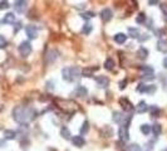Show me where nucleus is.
<instances>
[{
  "label": "nucleus",
  "mask_w": 167,
  "mask_h": 151,
  "mask_svg": "<svg viewBox=\"0 0 167 151\" xmlns=\"http://www.w3.org/2000/svg\"><path fill=\"white\" fill-rule=\"evenodd\" d=\"M38 116V112L33 108H27V107H22V106H16L13 110V119L14 121H16L20 125H25L29 121L34 120Z\"/></svg>",
  "instance_id": "nucleus-1"
},
{
  "label": "nucleus",
  "mask_w": 167,
  "mask_h": 151,
  "mask_svg": "<svg viewBox=\"0 0 167 151\" xmlns=\"http://www.w3.org/2000/svg\"><path fill=\"white\" fill-rule=\"evenodd\" d=\"M82 76L79 67H65L62 69V77L65 82H74Z\"/></svg>",
  "instance_id": "nucleus-2"
},
{
  "label": "nucleus",
  "mask_w": 167,
  "mask_h": 151,
  "mask_svg": "<svg viewBox=\"0 0 167 151\" xmlns=\"http://www.w3.org/2000/svg\"><path fill=\"white\" fill-rule=\"evenodd\" d=\"M18 50H19V54L23 57V58H27L28 55H30L33 48H31V44L29 42L24 41V42H22L19 44V47H18Z\"/></svg>",
  "instance_id": "nucleus-3"
},
{
  "label": "nucleus",
  "mask_w": 167,
  "mask_h": 151,
  "mask_svg": "<svg viewBox=\"0 0 167 151\" xmlns=\"http://www.w3.org/2000/svg\"><path fill=\"white\" fill-rule=\"evenodd\" d=\"M118 137L122 142H127L129 140V132H128V126L127 125H121L118 128Z\"/></svg>",
  "instance_id": "nucleus-4"
},
{
  "label": "nucleus",
  "mask_w": 167,
  "mask_h": 151,
  "mask_svg": "<svg viewBox=\"0 0 167 151\" xmlns=\"http://www.w3.org/2000/svg\"><path fill=\"white\" fill-rule=\"evenodd\" d=\"M157 87L155 84H150V86H147V84H140L137 87V91L141 92V93H147V94H153L156 92Z\"/></svg>",
  "instance_id": "nucleus-5"
},
{
  "label": "nucleus",
  "mask_w": 167,
  "mask_h": 151,
  "mask_svg": "<svg viewBox=\"0 0 167 151\" xmlns=\"http://www.w3.org/2000/svg\"><path fill=\"white\" fill-rule=\"evenodd\" d=\"M25 34L29 39H36V37H38V29H36V27L29 24L25 27Z\"/></svg>",
  "instance_id": "nucleus-6"
},
{
  "label": "nucleus",
  "mask_w": 167,
  "mask_h": 151,
  "mask_svg": "<svg viewBox=\"0 0 167 151\" xmlns=\"http://www.w3.org/2000/svg\"><path fill=\"white\" fill-rule=\"evenodd\" d=\"M96 84L98 88H107L109 86V78L106 77V76H98L96 77Z\"/></svg>",
  "instance_id": "nucleus-7"
},
{
  "label": "nucleus",
  "mask_w": 167,
  "mask_h": 151,
  "mask_svg": "<svg viewBox=\"0 0 167 151\" xmlns=\"http://www.w3.org/2000/svg\"><path fill=\"white\" fill-rule=\"evenodd\" d=\"M101 19H102V22H104V23H108V22H111V19L113 18V13H112V10H111L109 8H104V9H102V11H101Z\"/></svg>",
  "instance_id": "nucleus-8"
},
{
  "label": "nucleus",
  "mask_w": 167,
  "mask_h": 151,
  "mask_svg": "<svg viewBox=\"0 0 167 151\" xmlns=\"http://www.w3.org/2000/svg\"><path fill=\"white\" fill-rule=\"evenodd\" d=\"M58 50H55V49H50V50H48V53H47V55H45V62L48 63V64H50V63H54L55 61H57V58H58Z\"/></svg>",
  "instance_id": "nucleus-9"
},
{
  "label": "nucleus",
  "mask_w": 167,
  "mask_h": 151,
  "mask_svg": "<svg viewBox=\"0 0 167 151\" xmlns=\"http://www.w3.org/2000/svg\"><path fill=\"white\" fill-rule=\"evenodd\" d=\"M27 6H28V3L24 2V0H18V2L14 3V9L18 13H24L27 10Z\"/></svg>",
  "instance_id": "nucleus-10"
},
{
  "label": "nucleus",
  "mask_w": 167,
  "mask_h": 151,
  "mask_svg": "<svg viewBox=\"0 0 167 151\" xmlns=\"http://www.w3.org/2000/svg\"><path fill=\"white\" fill-rule=\"evenodd\" d=\"M72 144H73L74 146H77V147H83V146L86 145V140H84V137L81 136V135L73 136V137H72Z\"/></svg>",
  "instance_id": "nucleus-11"
},
{
  "label": "nucleus",
  "mask_w": 167,
  "mask_h": 151,
  "mask_svg": "<svg viewBox=\"0 0 167 151\" xmlns=\"http://www.w3.org/2000/svg\"><path fill=\"white\" fill-rule=\"evenodd\" d=\"M148 54H150V52H148V49H147V48H144V47H141V48L137 50V57H138V58H140L141 61L147 59Z\"/></svg>",
  "instance_id": "nucleus-12"
},
{
  "label": "nucleus",
  "mask_w": 167,
  "mask_h": 151,
  "mask_svg": "<svg viewBox=\"0 0 167 151\" xmlns=\"http://www.w3.org/2000/svg\"><path fill=\"white\" fill-rule=\"evenodd\" d=\"M112 120H113V122H116V123H122V121L124 120V116H123V113L119 112V111H113V113H112Z\"/></svg>",
  "instance_id": "nucleus-13"
},
{
  "label": "nucleus",
  "mask_w": 167,
  "mask_h": 151,
  "mask_svg": "<svg viewBox=\"0 0 167 151\" xmlns=\"http://www.w3.org/2000/svg\"><path fill=\"white\" fill-rule=\"evenodd\" d=\"M156 48H157V50L161 52V53H167V41L160 39V41L157 42V44H156Z\"/></svg>",
  "instance_id": "nucleus-14"
},
{
  "label": "nucleus",
  "mask_w": 167,
  "mask_h": 151,
  "mask_svg": "<svg viewBox=\"0 0 167 151\" xmlns=\"http://www.w3.org/2000/svg\"><path fill=\"white\" fill-rule=\"evenodd\" d=\"M136 111H137V113H144L148 111V105L144 101H140L136 106Z\"/></svg>",
  "instance_id": "nucleus-15"
},
{
  "label": "nucleus",
  "mask_w": 167,
  "mask_h": 151,
  "mask_svg": "<svg viewBox=\"0 0 167 151\" xmlns=\"http://www.w3.org/2000/svg\"><path fill=\"white\" fill-rule=\"evenodd\" d=\"M119 105L122 106V108L123 110H126V111H131L133 107H132V103L131 102H129L126 97H122L121 100H119Z\"/></svg>",
  "instance_id": "nucleus-16"
},
{
  "label": "nucleus",
  "mask_w": 167,
  "mask_h": 151,
  "mask_svg": "<svg viewBox=\"0 0 167 151\" xmlns=\"http://www.w3.org/2000/svg\"><path fill=\"white\" fill-rule=\"evenodd\" d=\"M76 93H77V96L78 97H87V94H88V89L84 87V86H77L76 87Z\"/></svg>",
  "instance_id": "nucleus-17"
},
{
  "label": "nucleus",
  "mask_w": 167,
  "mask_h": 151,
  "mask_svg": "<svg viewBox=\"0 0 167 151\" xmlns=\"http://www.w3.org/2000/svg\"><path fill=\"white\" fill-rule=\"evenodd\" d=\"M3 23H5V24H14L15 23V15L13 13L5 14V16L3 19Z\"/></svg>",
  "instance_id": "nucleus-18"
},
{
  "label": "nucleus",
  "mask_w": 167,
  "mask_h": 151,
  "mask_svg": "<svg viewBox=\"0 0 167 151\" xmlns=\"http://www.w3.org/2000/svg\"><path fill=\"white\" fill-rule=\"evenodd\" d=\"M126 41H127V35L124 33H117L115 35V42L118 44H123Z\"/></svg>",
  "instance_id": "nucleus-19"
},
{
  "label": "nucleus",
  "mask_w": 167,
  "mask_h": 151,
  "mask_svg": "<svg viewBox=\"0 0 167 151\" xmlns=\"http://www.w3.org/2000/svg\"><path fill=\"white\" fill-rule=\"evenodd\" d=\"M151 132H152V134H153L156 137L160 136L161 132H162V126H161L160 123H155L153 126H151Z\"/></svg>",
  "instance_id": "nucleus-20"
},
{
  "label": "nucleus",
  "mask_w": 167,
  "mask_h": 151,
  "mask_svg": "<svg viewBox=\"0 0 167 151\" xmlns=\"http://www.w3.org/2000/svg\"><path fill=\"white\" fill-rule=\"evenodd\" d=\"M4 137H5V140H14L16 137V132L14 130H5Z\"/></svg>",
  "instance_id": "nucleus-21"
},
{
  "label": "nucleus",
  "mask_w": 167,
  "mask_h": 151,
  "mask_svg": "<svg viewBox=\"0 0 167 151\" xmlns=\"http://www.w3.org/2000/svg\"><path fill=\"white\" fill-rule=\"evenodd\" d=\"M115 66H116V63H115V61H113L112 58H107V59H106V62H104V68H106L107 71H112V69L115 68Z\"/></svg>",
  "instance_id": "nucleus-22"
},
{
  "label": "nucleus",
  "mask_w": 167,
  "mask_h": 151,
  "mask_svg": "<svg viewBox=\"0 0 167 151\" xmlns=\"http://www.w3.org/2000/svg\"><path fill=\"white\" fill-rule=\"evenodd\" d=\"M127 32H128V35L131 37V38H140V30L137 29V28H128L127 29Z\"/></svg>",
  "instance_id": "nucleus-23"
},
{
  "label": "nucleus",
  "mask_w": 167,
  "mask_h": 151,
  "mask_svg": "<svg viewBox=\"0 0 167 151\" xmlns=\"http://www.w3.org/2000/svg\"><path fill=\"white\" fill-rule=\"evenodd\" d=\"M141 132L143 135H146V136H148L151 134V125H148V123H143V125H141Z\"/></svg>",
  "instance_id": "nucleus-24"
},
{
  "label": "nucleus",
  "mask_w": 167,
  "mask_h": 151,
  "mask_svg": "<svg viewBox=\"0 0 167 151\" xmlns=\"http://www.w3.org/2000/svg\"><path fill=\"white\" fill-rule=\"evenodd\" d=\"M61 136L63 137V139H67V140H69L70 139V131H69V128H67L65 126L64 127H62V130H61Z\"/></svg>",
  "instance_id": "nucleus-25"
},
{
  "label": "nucleus",
  "mask_w": 167,
  "mask_h": 151,
  "mask_svg": "<svg viewBox=\"0 0 167 151\" xmlns=\"http://www.w3.org/2000/svg\"><path fill=\"white\" fill-rule=\"evenodd\" d=\"M92 29H93V27H92V24H90V23H86V24L83 25V28H82V33L88 35V34L92 32Z\"/></svg>",
  "instance_id": "nucleus-26"
},
{
  "label": "nucleus",
  "mask_w": 167,
  "mask_h": 151,
  "mask_svg": "<svg viewBox=\"0 0 167 151\" xmlns=\"http://www.w3.org/2000/svg\"><path fill=\"white\" fill-rule=\"evenodd\" d=\"M141 71L144 72L143 74H153V68L151 66H141Z\"/></svg>",
  "instance_id": "nucleus-27"
},
{
  "label": "nucleus",
  "mask_w": 167,
  "mask_h": 151,
  "mask_svg": "<svg viewBox=\"0 0 167 151\" xmlns=\"http://www.w3.org/2000/svg\"><path fill=\"white\" fill-rule=\"evenodd\" d=\"M88 131H89V122L88 121H84L83 125H82V127H81V134L84 135V134H87Z\"/></svg>",
  "instance_id": "nucleus-28"
},
{
  "label": "nucleus",
  "mask_w": 167,
  "mask_h": 151,
  "mask_svg": "<svg viewBox=\"0 0 167 151\" xmlns=\"http://www.w3.org/2000/svg\"><path fill=\"white\" fill-rule=\"evenodd\" d=\"M148 110H150L151 115H152L153 117L157 116V115H160V108H158L157 106H151V107H148Z\"/></svg>",
  "instance_id": "nucleus-29"
},
{
  "label": "nucleus",
  "mask_w": 167,
  "mask_h": 151,
  "mask_svg": "<svg viewBox=\"0 0 167 151\" xmlns=\"http://www.w3.org/2000/svg\"><path fill=\"white\" fill-rule=\"evenodd\" d=\"M136 22H137L138 24H143V23L146 22V15H144V13H140V14L137 15Z\"/></svg>",
  "instance_id": "nucleus-30"
},
{
  "label": "nucleus",
  "mask_w": 167,
  "mask_h": 151,
  "mask_svg": "<svg viewBox=\"0 0 167 151\" xmlns=\"http://www.w3.org/2000/svg\"><path fill=\"white\" fill-rule=\"evenodd\" d=\"M8 45V41L4 35H0V49H4Z\"/></svg>",
  "instance_id": "nucleus-31"
},
{
  "label": "nucleus",
  "mask_w": 167,
  "mask_h": 151,
  "mask_svg": "<svg viewBox=\"0 0 167 151\" xmlns=\"http://www.w3.org/2000/svg\"><path fill=\"white\" fill-rule=\"evenodd\" d=\"M128 151H142V147L138 144H132V145H129Z\"/></svg>",
  "instance_id": "nucleus-32"
},
{
  "label": "nucleus",
  "mask_w": 167,
  "mask_h": 151,
  "mask_svg": "<svg viewBox=\"0 0 167 151\" xmlns=\"http://www.w3.org/2000/svg\"><path fill=\"white\" fill-rule=\"evenodd\" d=\"M81 16L83 19H90V18H93L94 16V13L93 11H87V13H82Z\"/></svg>",
  "instance_id": "nucleus-33"
},
{
  "label": "nucleus",
  "mask_w": 167,
  "mask_h": 151,
  "mask_svg": "<svg viewBox=\"0 0 167 151\" xmlns=\"http://www.w3.org/2000/svg\"><path fill=\"white\" fill-rule=\"evenodd\" d=\"M156 77H155V74H143L142 76V80L143 81H153Z\"/></svg>",
  "instance_id": "nucleus-34"
},
{
  "label": "nucleus",
  "mask_w": 167,
  "mask_h": 151,
  "mask_svg": "<svg viewBox=\"0 0 167 151\" xmlns=\"http://www.w3.org/2000/svg\"><path fill=\"white\" fill-rule=\"evenodd\" d=\"M160 9H161V11H162V14L167 18V4H165V3H162L161 5H160Z\"/></svg>",
  "instance_id": "nucleus-35"
},
{
  "label": "nucleus",
  "mask_w": 167,
  "mask_h": 151,
  "mask_svg": "<svg viewBox=\"0 0 167 151\" xmlns=\"http://www.w3.org/2000/svg\"><path fill=\"white\" fill-rule=\"evenodd\" d=\"M127 83H128V80H127V78L122 80V81L119 82V89H124V88H126V86H127Z\"/></svg>",
  "instance_id": "nucleus-36"
},
{
  "label": "nucleus",
  "mask_w": 167,
  "mask_h": 151,
  "mask_svg": "<svg viewBox=\"0 0 167 151\" xmlns=\"http://www.w3.org/2000/svg\"><path fill=\"white\" fill-rule=\"evenodd\" d=\"M10 5L8 2H0V10H4V9H8Z\"/></svg>",
  "instance_id": "nucleus-37"
},
{
  "label": "nucleus",
  "mask_w": 167,
  "mask_h": 151,
  "mask_svg": "<svg viewBox=\"0 0 167 151\" xmlns=\"http://www.w3.org/2000/svg\"><path fill=\"white\" fill-rule=\"evenodd\" d=\"M143 35H144V37H140V38H138L141 42H144V41H148V39H150V35H148V34H143Z\"/></svg>",
  "instance_id": "nucleus-38"
},
{
  "label": "nucleus",
  "mask_w": 167,
  "mask_h": 151,
  "mask_svg": "<svg viewBox=\"0 0 167 151\" xmlns=\"http://www.w3.org/2000/svg\"><path fill=\"white\" fill-rule=\"evenodd\" d=\"M20 28H22V23H16V24H15V29H14V32H15V33H18V32L20 30Z\"/></svg>",
  "instance_id": "nucleus-39"
},
{
  "label": "nucleus",
  "mask_w": 167,
  "mask_h": 151,
  "mask_svg": "<svg viewBox=\"0 0 167 151\" xmlns=\"http://www.w3.org/2000/svg\"><path fill=\"white\" fill-rule=\"evenodd\" d=\"M148 4H150V5H155V4H158V2H157V0H150Z\"/></svg>",
  "instance_id": "nucleus-40"
},
{
  "label": "nucleus",
  "mask_w": 167,
  "mask_h": 151,
  "mask_svg": "<svg viewBox=\"0 0 167 151\" xmlns=\"http://www.w3.org/2000/svg\"><path fill=\"white\" fill-rule=\"evenodd\" d=\"M163 67L167 69V55H166L165 58H163Z\"/></svg>",
  "instance_id": "nucleus-41"
},
{
  "label": "nucleus",
  "mask_w": 167,
  "mask_h": 151,
  "mask_svg": "<svg viewBox=\"0 0 167 151\" xmlns=\"http://www.w3.org/2000/svg\"><path fill=\"white\" fill-rule=\"evenodd\" d=\"M4 146H5V141L0 139V147H4Z\"/></svg>",
  "instance_id": "nucleus-42"
},
{
  "label": "nucleus",
  "mask_w": 167,
  "mask_h": 151,
  "mask_svg": "<svg viewBox=\"0 0 167 151\" xmlns=\"http://www.w3.org/2000/svg\"><path fill=\"white\" fill-rule=\"evenodd\" d=\"M47 84H48V88H49V89H53V86H52L53 83H52V82H48Z\"/></svg>",
  "instance_id": "nucleus-43"
},
{
  "label": "nucleus",
  "mask_w": 167,
  "mask_h": 151,
  "mask_svg": "<svg viewBox=\"0 0 167 151\" xmlns=\"http://www.w3.org/2000/svg\"><path fill=\"white\" fill-rule=\"evenodd\" d=\"M162 151H167V147H165V149H163V150H162Z\"/></svg>",
  "instance_id": "nucleus-44"
}]
</instances>
